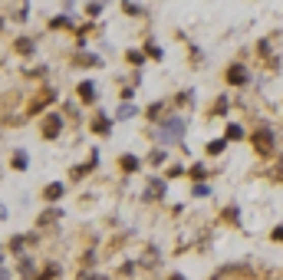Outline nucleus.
Returning <instances> with one entry per match:
<instances>
[{
    "label": "nucleus",
    "instance_id": "nucleus-1",
    "mask_svg": "<svg viewBox=\"0 0 283 280\" xmlns=\"http://www.w3.org/2000/svg\"><path fill=\"white\" fill-rule=\"evenodd\" d=\"M227 82L244 86V82H247V69H244V66H231V69H227Z\"/></svg>",
    "mask_w": 283,
    "mask_h": 280
},
{
    "label": "nucleus",
    "instance_id": "nucleus-2",
    "mask_svg": "<svg viewBox=\"0 0 283 280\" xmlns=\"http://www.w3.org/2000/svg\"><path fill=\"white\" fill-rule=\"evenodd\" d=\"M254 138H257V149H260V155H270V132H267V129H260Z\"/></svg>",
    "mask_w": 283,
    "mask_h": 280
},
{
    "label": "nucleus",
    "instance_id": "nucleus-3",
    "mask_svg": "<svg viewBox=\"0 0 283 280\" xmlns=\"http://www.w3.org/2000/svg\"><path fill=\"white\" fill-rule=\"evenodd\" d=\"M165 125H168V129H165V135H168V138H181V119H168Z\"/></svg>",
    "mask_w": 283,
    "mask_h": 280
},
{
    "label": "nucleus",
    "instance_id": "nucleus-4",
    "mask_svg": "<svg viewBox=\"0 0 283 280\" xmlns=\"http://www.w3.org/2000/svg\"><path fill=\"white\" fill-rule=\"evenodd\" d=\"M79 96H82V102H92V99H96V86H92V82H82V86H79Z\"/></svg>",
    "mask_w": 283,
    "mask_h": 280
},
{
    "label": "nucleus",
    "instance_id": "nucleus-5",
    "mask_svg": "<svg viewBox=\"0 0 283 280\" xmlns=\"http://www.w3.org/2000/svg\"><path fill=\"white\" fill-rule=\"evenodd\" d=\"M56 129H59V119H56V116L46 119V135H56Z\"/></svg>",
    "mask_w": 283,
    "mask_h": 280
},
{
    "label": "nucleus",
    "instance_id": "nucleus-6",
    "mask_svg": "<svg viewBox=\"0 0 283 280\" xmlns=\"http://www.w3.org/2000/svg\"><path fill=\"white\" fill-rule=\"evenodd\" d=\"M224 145H227L224 138H217V142H211V145H208V152H211V155H221V149H224Z\"/></svg>",
    "mask_w": 283,
    "mask_h": 280
},
{
    "label": "nucleus",
    "instance_id": "nucleus-7",
    "mask_svg": "<svg viewBox=\"0 0 283 280\" xmlns=\"http://www.w3.org/2000/svg\"><path fill=\"white\" fill-rule=\"evenodd\" d=\"M59 191H63L59 185H50V188H46V198H59Z\"/></svg>",
    "mask_w": 283,
    "mask_h": 280
},
{
    "label": "nucleus",
    "instance_id": "nucleus-8",
    "mask_svg": "<svg viewBox=\"0 0 283 280\" xmlns=\"http://www.w3.org/2000/svg\"><path fill=\"white\" fill-rule=\"evenodd\" d=\"M273 237H280V241H283V228H277V231H273Z\"/></svg>",
    "mask_w": 283,
    "mask_h": 280
}]
</instances>
